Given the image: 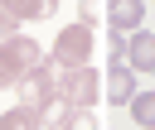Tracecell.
Segmentation results:
<instances>
[{
  "label": "cell",
  "instance_id": "1",
  "mask_svg": "<svg viewBox=\"0 0 155 130\" xmlns=\"http://www.w3.org/2000/svg\"><path fill=\"white\" fill-rule=\"evenodd\" d=\"M39 63H44V48L34 39H24V34H10L5 53H0V87H19V77L34 72Z\"/></svg>",
  "mask_w": 155,
  "mask_h": 130
},
{
  "label": "cell",
  "instance_id": "2",
  "mask_svg": "<svg viewBox=\"0 0 155 130\" xmlns=\"http://www.w3.org/2000/svg\"><path fill=\"white\" fill-rule=\"evenodd\" d=\"M87 53H92V29H87V19H82V24H68V29L58 34V43H53V58H58L63 67H82Z\"/></svg>",
  "mask_w": 155,
  "mask_h": 130
},
{
  "label": "cell",
  "instance_id": "3",
  "mask_svg": "<svg viewBox=\"0 0 155 130\" xmlns=\"http://www.w3.org/2000/svg\"><path fill=\"white\" fill-rule=\"evenodd\" d=\"M19 91H24V101H29V106H34V101L53 106V101L63 96V82H53V67H48V63H39L34 72H24V77H19Z\"/></svg>",
  "mask_w": 155,
  "mask_h": 130
},
{
  "label": "cell",
  "instance_id": "4",
  "mask_svg": "<svg viewBox=\"0 0 155 130\" xmlns=\"http://www.w3.org/2000/svg\"><path fill=\"white\" fill-rule=\"evenodd\" d=\"M140 0H107V24H111V34H136L140 29Z\"/></svg>",
  "mask_w": 155,
  "mask_h": 130
},
{
  "label": "cell",
  "instance_id": "5",
  "mask_svg": "<svg viewBox=\"0 0 155 130\" xmlns=\"http://www.w3.org/2000/svg\"><path fill=\"white\" fill-rule=\"evenodd\" d=\"M111 106H131V96H136V67H111V77H107V91H102Z\"/></svg>",
  "mask_w": 155,
  "mask_h": 130
},
{
  "label": "cell",
  "instance_id": "6",
  "mask_svg": "<svg viewBox=\"0 0 155 130\" xmlns=\"http://www.w3.org/2000/svg\"><path fill=\"white\" fill-rule=\"evenodd\" d=\"M126 58H131V67L136 72H155V34H131V43H126Z\"/></svg>",
  "mask_w": 155,
  "mask_h": 130
},
{
  "label": "cell",
  "instance_id": "7",
  "mask_svg": "<svg viewBox=\"0 0 155 130\" xmlns=\"http://www.w3.org/2000/svg\"><path fill=\"white\" fill-rule=\"evenodd\" d=\"M44 120H39V111L24 101V106H15V111H5L0 116V130H39Z\"/></svg>",
  "mask_w": 155,
  "mask_h": 130
},
{
  "label": "cell",
  "instance_id": "8",
  "mask_svg": "<svg viewBox=\"0 0 155 130\" xmlns=\"http://www.w3.org/2000/svg\"><path fill=\"white\" fill-rule=\"evenodd\" d=\"M131 116L140 125H155V91H136L131 96Z\"/></svg>",
  "mask_w": 155,
  "mask_h": 130
}]
</instances>
